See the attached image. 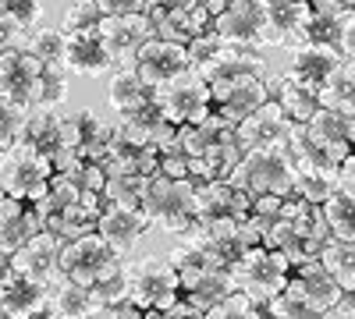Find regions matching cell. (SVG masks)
<instances>
[{"instance_id": "1", "label": "cell", "mask_w": 355, "mask_h": 319, "mask_svg": "<svg viewBox=\"0 0 355 319\" xmlns=\"http://www.w3.org/2000/svg\"><path fill=\"white\" fill-rule=\"evenodd\" d=\"M227 185L239 188V192H249L252 199L256 195L288 199L291 185H295V163H291V153H288V138L274 142V146H259V149L242 153L239 167L227 174Z\"/></svg>"}, {"instance_id": "2", "label": "cell", "mask_w": 355, "mask_h": 319, "mask_svg": "<svg viewBox=\"0 0 355 319\" xmlns=\"http://www.w3.org/2000/svg\"><path fill=\"white\" fill-rule=\"evenodd\" d=\"M139 213L150 220V227H160L167 235H189L196 227V181H171L164 174L150 178V188L142 195Z\"/></svg>"}, {"instance_id": "3", "label": "cell", "mask_w": 355, "mask_h": 319, "mask_svg": "<svg viewBox=\"0 0 355 319\" xmlns=\"http://www.w3.org/2000/svg\"><path fill=\"white\" fill-rule=\"evenodd\" d=\"M231 280H234V291H242L256 305H263V302L284 295V287L291 280V263H288V255L266 248V245H256L239 263H231Z\"/></svg>"}, {"instance_id": "4", "label": "cell", "mask_w": 355, "mask_h": 319, "mask_svg": "<svg viewBox=\"0 0 355 319\" xmlns=\"http://www.w3.org/2000/svg\"><path fill=\"white\" fill-rule=\"evenodd\" d=\"M153 107L164 113L174 128L199 125V121H206V113L214 110L210 85L202 82V75L196 68H189V71H182L178 78H171L167 85L153 89Z\"/></svg>"}, {"instance_id": "5", "label": "cell", "mask_w": 355, "mask_h": 319, "mask_svg": "<svg viewBox=\"0 0 355 319\" xmlns=\"http://www.w3.org/2000/svg\"><path fill=\"white\" fill-rule=\"evenodd\" d=\"M121 270H125V255H117L96 230L78 238V241H68L61 248V277L75 280L82 287H93L114 273H121Z\"/></svg>"}, {"instance_id": "6", "label": "cell", "mask_w": 355, "mask_h": 319, "mask_svg": "<svg viewBox=\"0 0 355 319\" xmlns=\"http://www.w3.org/2000/svg\"><path fill=\"white\" fill-rule=\"evenodd\" d=\"M125 277H128V302H135L142 312H150V309L164 312L182 298L178 273L167 263V255L164 259H157V255L135 259L132 266H125Z\"/></svg>"}, {"instance_id": "7", "label": "cell", "mask_w": 355, "mask_h": 319, "mask_svg": "<svg viewBox=\"0 0 355 319\" xmlns=\"http://www.w3.org/2000/svg\"><path fill=\"white\" fill-rule=\"evenodd\" d=\"M50 178H53V160L43 156L40 149H33L28 142H18L15 149L4 153V163H0V188L11 199H25V202L43 199Z\"/></svg>"}, {"instance_id": "8", "label": "cell", "mask_w": 355, "mask_h": 319, "mask_svg": "<svg viewBox=\"0 0 355 319\" xmlns=\"http://www.w3.org/2000/svg\"><path fill=\"white\" fill-rule=\"evenodd\" d=\"M274 75H239V78H224L210 85V103L214 113L227 125L239 128L249 113H256L266 100H274Z\"/></svg>"}, {"instance_id": "9", "label": "cell", "mask_w": 355, "mask_h": 319, "mask_svg": "<svg viewBox=\"0 0 355 319\" xmlns=\"http://www.w3.org/2000/svg\"><path fill=\"white\" fill-rule=\"evenodd\" d=\"M96 36L114 68H135L139 50L150 39H157V28L146 15H121V18H100Z\"/></svg>"}, {"instance_id": "10", "label": "cell", "mask_w": 355, "mask_h": 319, "mask_svg": "<svg viewBox=\"0 0 355 319\" xmlns=\"http://www.w3.org/2000/svg\"><path fill=\"white\" fill-rule=\"evenodd\" d=\"M61 248H64L61 238L50 235V230H40L33 241L21 245V248L11 255V270L50 291V287H57V284L64 280V277H61Z\"/></svg>"}, {"instance_id": "11", "label": "cell", "mask_w": 355, "mask_h": 319, "mask_svg": "<svg viewBox=\"0 0 355 319\" xmlns=\"http://www.w3.org/2000/svg\"><path fill=\"white\" fill-rule=\"evenodd\" d=\"M284 298L295 302V305L316 309V312H334L338 302L345 298V291L334 284V277L320 266V259H313V263L291 270V280L284 287Z\"/></svg>"}, {"instance_id": "12", "label": "cell", "mask_w": 355, "mask_h": 319, "mask_svg": "<svg viewBox=\"0 0 355 319\" xmlns=\"http://www.w3.org/2000/svg\"><path fill=\"white\" fill-rule=\"evenodd\" d=\"M40 75H43V64L25 46L0 53V100L33 110V96H36Z\"/></svg>"}, {"instance_id": "13", "label": "cell", "mask_w": 355, "mask_h": 319, "mask_svg": "<svg viewBox=\"0 0 355 319\" xmlns=\"http://www.w3.org/2000/svg\"><path fill=\"white\" fill-rule=\"evenodd\" d=\"M189 68H196L189 50L178 46V43H167V39H150L135 57V75L150 85V89H160V85H167L171 78H178Z\"/></svg>"}, {"instance_id": "14", "label": "cell", "mask_w": 355, "mask_h": 319, "mask_svg": "<svg viewBox=\"0 0 355 319\" xmlns=\"http://www.w3.org/2000/svg\"><path fill=\"white\" fill-rule=\"evenodd\" d=\"M214 33L224 46H242L263 53V11L259 0H231V8L214 18Z\"/></svg>"}, {"instance_id": "15", "label": "cell", "mask_w": 355, "mask_h": 319, "mask_svg": "<svg viewBox=\"0 0 355 319\" xmlns=\"http://www.w3.org/2000/svg\"><path fill=\"white\" fill-rule=\"evenodd\" d=\"M306 131H309V138L316 142V146L327 153V160L334 167H341L355 153V118H345V113H338V110L320 107L313 113V121L306 125Z\"/></svg>"}, {"instance_id": "16", "label": "cell", "mask_w": 355, "mask_h": 319, "mask_svg": "<svg viewBox=\"0 0 355 319\" xmlns=\"http://www.w3.org/2000/svg\"><path fill=\"white\" fill-rule=\"evenodd\" d=\"M341 53L334 46H320V43H306V46H295L291 50V64H288V78L299 82L302 89L309 93H320L327 85L338 68H341Z\"/></svg>"}, {"instance_id": "17", "label": "cell", "mask_w": 355, "mask_h": 319, "mask_svg": "<svg viewBox=\"0 0 355 319\" xmlns=\"http://www.w3.org/2000/svg\"><path fill=\"white\" fill-rule=\"evenodd\" d=\"M40 230H46V224L36 213L33 202L4 195V202H0V252L15 255L21 245L33 241Z\"/></svg>"}, {"instance_id": "18", "label": "cell", "mask_w": 355, "mask_h": 319, "mask_svg": "<svg viewBox=\"0 0 355 319\" xmlns=\"http://www.w3.org/2000/svg\"><path fill=\"white\" fill-rule=\"evenodd\" d=\"M288 131H291V121L284 118V110L274 100H266L256 113H249V118L234 128V142L242 146V153H249V149H259V146L284 142Z\"/></svg>"}, {"instance_id": "19", "label": "cell", "mask_w": 355, "mask_h": 319, "mask_svg": "<svg viewBox=\"0 0 355 319\" xmlns=\"http://www.w3.org/2000/svg\"><path fill=\"white\" fill-rule=\"evenodd\" d=\"M252 213V195L231 188L227 181H206L196 185V224L199 220H217V217H234L245 220Z\"/></svg>"}, {"instance_id": "20", "label": "cell", "mask_w": 355, "mask_h": 319, "mask_svg": "<svg viewBox=\"0 0 355 319\" xmlns=\"http://www.w3.org/2000/svg\"><path fill=\"white\" fill-rule=\"evenodd\" d=\"M96 235H100L117 255H125V252H132L146 235H150V220H146L139 210L110 206V202H107L103 217L96 220Z\"/></svg>"}, {"instance_id": "21", "label": "cell", "mask_w": 355, "mask_h": 319, "mask_svg": "<svg viewBox=\"0 0 355 319\" xmlns=\"http://www.w3.org/2000/svg\"><path fill=\"white\" fill-rule=\"evenodd\" d=\"M206 85L224 82V78H239V75H270V64L259 50H242V46H220L210 61L196 64Z\"/></svg>"}, {"instance_id": "22", "label": "cell", "mask_w": 355, "mask_h": 319, "mask_svg": "<svg viewBox=\"0 0 355 319\" xmlns=\"http://www.w3.org/2000/svg\"><path fill=\"white\" fill-rule=\"evenodd\" d=\"M61 68L85 75V78H100L114 68V61L107 57L96 33H75V36H64V64Z\"/></svg>"}, {"instance_id": "23", "label": "cell", "mask_w": 355, "mask_h": 319, "mask_svg": "<svg viewBox=\"0 0 355 319\" xmlns=\"http://www.w3.org/2000/svg\"><path fill=\"white\" fill-rule=\"evenodd\" d=\"M117 131H121L125 138H132V142H139V146H153V149H164L167 146V138L178 131L164 113L150 103V107H142V110H132V113H125L121 121L114 125Z\"/></svg>"}, {"instance_id": "24", "label": "cell", "mask_w": 355, "mask_h": 319, "mask_svg": "<svg viewBox=\"0 0 355 319\" xmlns=\"http://www.w3.org/2000/svg\"><path fill=\"white\" fill-rule=\"evenodd\" d=\"M46 298H50L46 287L25 280V277L15 273V270H8L4 280H0V312H4L8 319H25L33 309H40Z\"/></svg>"}, {"instance_id": "25", "label": "cell", "mask_w": 355, "mask_h": 319, "mask_svg": "<svg viewBox=\"0 0 355 319\" xmlns=\"http://www.w3.org/2000/svg\"><path fill=\"white\" fill-rule=\"evenodd\" d=\"M107 103H110V110H117L125 118V113H132V110L150 107L153 89L135 75V68H114V75L107 82Z\"/></svg>"}, {"instance_id": "26", "label": "cell", "mask_w": 355, "mask_h": 319, "mask_svg": "<svg viewBox=\"0 0 355 319\" xmlns=\"http://www.w3.org/2000/svg\"><path fill=\"white\" fill-rule=\"evenodd\" d=\"M274 103L284 110V118H288L291 125H309V121H313V113L320 110L316 93L302 89V85H299V82H291L288 75L274 82Z\"/></svg>"}, {"instance_id": "27", "label": "cell", "mask_w": 355, "mask_h": 319, "mask_svg": "<svg viewBox=\"0 0 355 319\" xmlns=\"http://www.w3.org/2000/svg\"><path fill=\"white\" fill-rule=\"evenodd\" d=\"M234 291V280H231V270H217V273H206V277H199L196 284H189L185 291H182V298L199 312V316H206L217 302H224L227 295Z\"/></svg>"}, {"instance_id": "28", "label": "cell", "mask_w": 355, "mask_h": 319, "mask_svg": "<svg viewBox=\"0 0 355 319\" xmlns=\"http://www.w3.org/2000/svg\"><path fill=\"white\" fill-rule=\"evenodd\" d=\"M25 142L33 149H40L43 156L53 160V153L64 146V142H61V110H33V113H28Z\"/></svg>"}, {"instance_id": "29", "label": "cell", "mask_w": 355, "mask_h": 319, "mask_svg": "<svg viewBox=\"0 0 355 319\" xmlns=\"http://www.w3.org/2000/svg\"><path fill=\"white\" fill-rule=\"evenodd\" d=\"M320 107L338 110L345 118H355V64H341L338 75L316 93Z\"/></svg>"}, {"instance_id": "30", "label": "cell", "mask_w": 355, "mask_h": 319, "mask_svg": "<svg viewBox=\"0 0 355 319\" xmlns=\"http://www.w3.org/2000/svg\"><path fill=\"white\" fill-rule=\"evenodd\" d=\"M320 266L334 277V284L341 291H355V245H345V241H327L320 248Z\"/></svg>"}, {"instance_id": "31", "label": "cell", "mask_w": 355, "mask_h": 319, "mask_svg": "<svg viewBox=\"0 0 355 319\" xmlns=\"http://www.w3.org/2000/svg\"><path fill=\"white\" fill-rule=\"evenodd\" d=\"M25 50L36 57L43 68H61L64 64V33L57 25H36L25 36Z\"/></svg>"}, {"instance_id": "32", "label": "cell", "mask_w": 355, "mask_h": 319, "mask_svg": "<svg viewBox=\"0 0 355 319\" xmlns=\"http://www.w3.org/2000/svg\"><path fill=\"white\" fill-rule=\"evenodd\" d=\"M50 305L57 309L61 319H89V312L96 309L89 287H82L75 280H61L57 287H50Z\"/></svg>"}, {"instance_id": "33", "label": "cell", "mask_w": 355, "mask_h": 319, "mask_svg": "<svg viewBox=\"0 0 355 319\" xmlns=\"http://www.w3.org/2000/svg\"><path fill=\"white\" fill-rule=\"evenodd\" d=\"M320 210H323V217H327L331 238L334 241H345V245H355V195L334 192Z\"/></svg>"}, {"instance_id": "34", "label": "cell", "mask_w": 355, "mask_h": 319, "mask_svg": "<svg viewBox=\"0 0 355 319\" xmlns=\"http://www.w3.org/2000/svg\"><path fill=\"white\" fill-rule=\"evenodd\" d=\"M78 195H82V185H78V181L64 178V174H53L50 185H46V195H43V199H36L33 206H36V213H40V217H43V224H46L50 217H57V213H64L68 206H75Z\"/></svg>"}, {"instance_id": "35", "label": "cell", "mask_w": 355, "mask_h": 319, "mask_svg": "<svg viewBox=\"0 0 355 319\" xmlns=\"http://www.w3.org/2000/svg\"><path fill=\"white\" fill-rule=\"evenodd\" d=\"M338 192V174H316V170H295L291 195L306 199L309 206H323Z\"/></svg>"}, {"instance_id": "36", "label": "cell", "mask_w": 355, "mask_h": 319, "mask_svg": "<svg viewBox=\"0 0 355 319\" xmlns=\"http://www.w3.org/2000/svg\"><path fill=\"white\" fill-rule=\"evenodd\" d=\"M46 230H50V235H57V238L68 245V241H78V238H85V235H93V230H96V220L75 202V206H68L64 213L50 217V220H46Z\"/></svg>"}, {"instance_id": "37", "label": "cell", "mask_w": 355, "mask_h": 319, "mask_svg": "<svg viewBox=\"0 0 355 319\" xmlns=\"http://www.w3.org/2000/svg\"><path fill=\"white\" fill-rule=\"evenodd\" d=\"M150 188V178H139V174H121V178H107L103 199L110 206H125V210H139L142 195Z\"/></svg>"}, {"instance_id": "38", "label": "cell", "mask_w": 355, "mask_h": 319, "mask_svg": "<svg viewBox=\"0 0 355 319\" xmlns=\"http://www.w3.org/2000/svg\"><path fill=\"white\" fill-rule=\"evenodd\" d=\"M64 100H68V75H64V68H43V75L36 82L33 110H57Z\"/></svg>"}, {"instance_id": "39", "label": "cell", "mask_w": 355, "mask_h": 319, "mask_svg": "<svg viewBox=\"0 0 355 319\" xmlns=\"http://www.w3.org/2000/svg\"><path fill=\"white\" fill-rule=\"evenodd\" d=\"M100 125L103 121L96 118L93 110H68V113H61V142H64L61 149H78Z\"/></svg>"}, {"instance_id": "40", "label": "cell", "mask_w": 355, "mask_h": 319, "mask_svg": "<svg viewBox=\"0 0 355 319\" xmlns=\"http://www.w3.org/2000/svg\"><path fill=\"white\" fill-rule=\"evenodd\" d=\"M28 113L25 107H15L8 100H0V153L15 149L18 142H25V128H28Z\"/></svg>"}, {"instance_id": "41", "label": "cell", "mask_w": 355, "mask_h": 319, "mask_svg": "<svg viewBox=\"0 0 355 319\" xmlns=\"http://www.w3.org/2000/svg\"><path fill=\"white\" fill-rule=\"evenodd\" d=\"M100 11L93 0H75V4L68 8L64 21H61V33L64 36H75V33H96V25H100Z\"/></svg>"}, {"instance_id": "42", "label": "cell", "mask_w": 355, "mask_h": 319, "mask_svg": "<svg viewBox=\"0 0 355 319\" xmlns=\"http://www.w3.org/2000/svg\"><path fill=\"white\" fill-rule=\"evenodd\" d=\"M202 319H259V305L249 295H242V291H231L224 302H217Z\"/></svg>"}, {"instance_id": "43", "label": "cell", "mask_w": 355, "mask_h": 319, "mask_svg": "<svg viewBox=\"0 0 355 319\" xmlns=\"http://www.w3.org/2000/svg\"><path fill=\"white\" fill-rule=\"evenodd\" d=\"M0 11L15 18L21 28H36L46 15V0H0Z\"/></svg>"}, {"instance_id": "44", "label": "cell", "mask_w": 355, "mask_h": 319, "mask_svg": "<svg viewBox=\"0 0 355 319\" xmlns=\"http://www.w3.org/2000/svg\"><path fill=\"white\" fill-rule=\"evenodd\" d=\"M89 295H93L96 305H107V309L128 302V277H125V270L107 277V280H100V284H93V287H89Z\"/></svg>"}, {"instance_id": "45", "label": "cell", "mask_w": 355, "mask_h": 319, "mask_svg": "<svg viewBox=\"0 0 355 319\" xmlns=\"http://www.w3.org/2000/svg\"><path fill=\"white\" fill-rule=\"evenodd\" d=\"M110 138H114V125H100L93 135H89L82 146H78V153H82V160L85 163H103L107 160V153H110Z\"/></svg>"}, {"instance_id": "46", "label": "cell", "mask_w": 355, "mask_h": 319, "mask_svg": "<svg viewBox=\"0 0 355 319\" xmlns=\"http://www.w3.org/2000/svg\"><path fill=\"white\" fill-rule=\"evenodd\" d=\"M334 50L341 53V61H345V64H355V15H352V11H345V15H341Z\"/></svg>"}, {"instance_id": "47", "label": "cell", "mask_w": 355, "mask_h": 319, "mask_svg": "<svg viewBox=\"0 0 355 319\" xmlns=\"http://www.w3.org/2000/svg\"><path fill=\"white\" fill-rule=\"evenodd\" d=\"M82 170H85V160H82L78 149H57L53 153V174H64V178L78 181Z\"/></svg>"}, {"instance_id": "48", "label": "cell", "mask_w": 355, "mask_h": 319, "mask_svg": "<svg viewBox=\"0 0 355 319\" xmlns=\"http://www.w3.org/2000/svg\"><path fill=\"white\" fill-rule=\"evenodd\" d=\"M25 36H28V28H21L15 18H8L4 11H0V53L25 46Z\"/></svg>"}, {"instance_id": "49", "label": "cell", "mask_w": 355, "mask_h": 319, "mask_svg": "<svg viewBox=\"0 0 355 319\" xmlns=\"http://www.w3.org/2000/svg\"><path fill=\"white\" fill-rule=\"evenodd\" d=\"M224 43H220V36L214 33V28H210V33H202V36H196L185 50H189V57H192V64H202V61H210V57L220 50Z\"/></svg>"}, {"instance_id": "50", "label": "cell", "mask_w": 355, "mask_h": 319, "mask_svg": "<svg viewBox=\"0 0 355 319\" xmlns=\"http://www.w3.org/2000/svg\"><path fill=\"white\" fill-rule=\"evenodd\" d=\"M281 206H284L281 195H256V199H252V217L263 220L266 227H274V224L281 220Z\"/></svg>"}, {"instance_id": "51", "label": "cell", "mask_w": 355, "mask_h": 319, "mask_svg": "<svg viewBox=\"0 0 355 319\" xmlns=\"http://www.w3.org/2000/svg\"><path fill=\"white\" fill-rule=\"evenodd\" d=\"M103 18H121V15H142L146 0H93Z\"/></svg>"}, {"instance_id": "52", "label": "cell", "mask_w": 355, "mask_h": 319, "mask_svg": "<svg viewBox=\"0 0 355 319\" xmlns=\"http://www.w3.org/2000/svg\"><path fill=\"white\" fill-rule=\"evenodd\" d=\"M160 174L171 178V181H185L189 178V160L178 156V153H164L160 156Z\"/></svg>"}, {"instance_id": "53", "label": "cell", "mask_w": 355, "mask_h": 319, "mask_svg": "<svg viewBox=\"0 0 355 319\" xmlns=\"http://www.w3.org/2000/svg\"><path fill=\"white\" fill-rule=\"evenodd\" d=\"M78 185H82V192H100V195H103V188H107V170H103L100 163H85Z\"/></svg>"}, {"instance_id": "54", "label": "cell", "mask_w": 355, "mask_h": 319, "mask_svg": "<svg viewBox=\"0 0 355 319\" xmlns=\"http://www.w3.org/2000/svg\"><path fill=\"white\" fill-rule=\"evenodd\" d=\"M78 206H82L89 217H93V220H100L103 210H107V199H103L100 192H82V195H78Z\"/></svg>"}, {"instance_id": "55", "label": "cell", "mask_w": 355, "mask_h": 319, "mask_svg": "<svg viewBox=\"0 0 355 319\" xmlns=\"http://www.w3.org/2000/svg\"><path fill=\"white\" fill-rule=\"evenodd\" d=\"M338 192H348V195H355V153L338 167Z\"/></svg>"}, {"instance_id": "56", "label": "cell", "mask_w": 355, "mask_h": 319, "mask_svg": "<svg viewBox=\"0 0 355 319\" xmlns=\"http://www.w3.org/2000/svg\"><path fill=\"white\" fill-rule=\"evenodd\" d=\"M146 312L135 305V302H121V305H114V319H142Z\"/></svg>"}, {"instance_id": "57", "label": "cell", "mask_w": 355, "mask_h": 319, "mask_svg": "<svg viewBox=\"0 0 355 319\" xmlns=\"http://www.w3.org/2000/svg\"><path fill=\"white\" fill-rule=\"evenodd\" d=\"M334 316H341V319H355V291H348V295L338 302Z\"/></svg>"}, {"instance_id": "58", "label": "cell", "mask_w": 355, "mask_h": 319, "mask_svg": "<svg viewBox=\"0 0 355 319\" xmlns=\"http://www.w3.org/2000/svg\"><path fill=\"white\" fill-rule=\"evenodd\" d=\"M25 319H61V316H57V309H53V305H50V298H46L40 309H33V312H28Z\"/></svg>"}, {"instance_id": "59", "label": "cell", "mask_w": 355, "mask_h": 319, "mask_svg": "<svg viewBox=\"0 0 355 319\" xmlns=\"http://www.w3.org/2000/svg\"><path fill=\"white\" fill-rule=\"evenodd\" d=\"M202 8L210 11L214 18H220V15H224V11L231 8V0H202Z\"/></svg>"}, {"instance_id": "60", "label": "cell", "mask_w": 355, "mask_h": 319, "mask_svg": "<svg viewBox=\"0 0 355 319\" xmlns=\"http://www.w3.org/2000/svg\"><path fill=\"white\" fill-rule=\"evenodd\" d=\"M11 270V255H4V252H0V280H4V273Z\"/></svg>"}, {"instance_id": "61", "label": "cell", "mask_w": 355, "mask_h": 319, "mask_svg": "<svg viewBox=\"0 0 355 319\" xmlns=\"http://www.w3.org/2000/svg\"><path fill=\"white\" fill-rule=\"evenodd\" d=\"M4 195H8V192H4V188H0V202H4Z\"/></svg>"}, {"instance_id": "62", "label": "cell", "mask_w": 355, "mask_h": 319, "mask_svg": "<svg viewBox=\"0 0 355 319\" xmlns=\"http://www.w3.org/2000/svg\"><path fill=\"white\" fill-rule=\"evenodd\" d=\"M0 163H4V153H0Z\"/></svg>"}, {"instance_id": "63", "label": "cell", "mask_w": 355, "mask_h": 319, "mask_svg": "<svg viewBox=\"0 0 355 319\" xmlns=\"http://www.w3.org/2000/svg\"><path fill=\"white\" fill-rule=\"evenodd\" d=\"M192 319H202V316H192Z\"/></svg>"}]
</instances>
